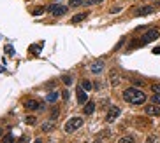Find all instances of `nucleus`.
I'll return each mask as SVG.
<instances>
[{"label":"nucleus","mask_w":160,"mask_h":143,"mask_svg":"<svg viewBox=\"0 0 160 143\" xmlns=\"http://www.w3.org/2000/svg\"><path fill=\"white\" fill-rule=\"evenodd\" d=\"M81 87H83L84 91H92L93 89V84H92L90 80H83V82H81Z\"/></svg>","instance_id":"dca6fc26"},{"label":"nucleus","mask_w":160,"mask_h":143,"mask_svg":"<svg viewBox=\"0 0 160 143\" xmlns=\"http://www.w3.org/2000/svg\"><path fill=\"white\" fill-rule=\"evenodd\" d=\"M56 117H58V110H56V108H55V110L51 112V121H55Z\"/></svg>","instance_id":"b1692460"},{"label":"nucleus","mask_w":160,"mask_h":143,"mask_svg":"<svg viewBox=\"0 0 160 143\" xmlns=\"http://www.w3.org/2000/svg\"><path fill=\"white\" fill-rule=\"evenodd\" d=\"M62 80H63V82H65L67 85H71V84H72V79L69 77V75H65V77H62Z\"/></svg>","instance_id":"4be33fe9"},{"label":"nucleus","mask_w":160,"mask_h":143,"mask_svg":"<svg viewBox=\"0 0 160 143\" xmlns=\"http://www.w3.org/2000/svg\"><path fill=\"white\" fill-rule=\"evenodd\" d=\"M151 91H155V93H160V84H153V85H151Z\"/></svg>","instance_id":"5701e85b"},{"label":"nucleus","mask_w":160,"mask_h":143,"mask_svg":"<svg viewBox=\"0 0 160 143\" xmlns=\"http://www.w3.org/2000/svg\"><path fill=\"white\" fill-rule=\"evenodd\" d=\"M120 11H122V7H120V6H113V7H111V14H116V12H120Z\"/></svg>","instance_id":"412c9836"},{"label":"nucleus","mask_w":160,"mask_h":143,"mask_svg":"<svg viewBox=\"0 0 160 143\" xmlns=\"http://www.w3.org/2000/svg\"><path fill=\"white\" fill-rule=\"evenodd\" d=\"M109 129H104V131H100V134H99V136H97V140H99V141H100V140H102V138H109Z\"/></svg>","instance_id":"a211bd4d"},{"label":"nucleus","mask_w":160,"mask_h":143,"mask_svg":"<svg viewBox=\"0 0 160 143\" xmlns=\"http://www.w3.org/2000/svg\"><path fill=\"white\" fill-rule=\"evenodd\" d=\"M25 122H27L28 126H33V124H37V117L28 115V117H25Z\"/></svg>","instance_id":"f3484780"},{"label":"nucleus","mask_w":160,"mask_h":143,"mask_svg":"<svg viewBox=\"0 0 160 143\" xmlns=\"http://www.w3.org/2000/svg\"><path fill=\"white\" fill-rule=\"evenodd\" d=\"M25 108H27V110H37V108H41V105H39V101H35V100H27L25 101Z\"/></svg>","instance_id":"9d476101"},{"label":"nucleus","mask_w":160,"mask_h":143,"mask_svg":"<svg viewBox=\"0 0 160 143\" xmlns=\"http://www.w3.org/2000/svg\"><path fill=\"white\" fill-rule=\"evenodd\" d=\"M90 72L95 75H99L100 72H104V63H100V61H97V63H93L92 66H90Z\"/></svg>","instance_id":"1a4fd4ad"},{"label":"nucleus","mask_w":160,"mask_h":143,"mask_svg":"<svg viewBox=\"0 0 160 143\" xmlns=\"http://www.w3.org/2000/svg\"><path fill=\"white\" fill-rule=\"evenodd\" d=\"M120 141L122 143H132V141H136V138L134 136H123V138H120Z\"/></svg>","instance_id":"6ab92c4d"},{"label":"nucleus","mask_w":160,"mask_h":143,"mask_svg":"<svg viewBox=\"0 0 160 143\" xmlns=\"http://www.w3.org/2000/svg\"><path fill=\"white\" fill-rule=\"evenodd\" d=\"M158 37H160V30H158V28H151V30H148V32H146V33L143 35L141 42H143V44L153 42V40H157Z\"/></svg>","instance_id":"7ed1b4c3"},{"label":"nucleus","mask_w":160,"mask_h":143,"mask_svg":"<svg viewBox=\"0 0 160 143\" xmlns=\"http://www.w3.org/2000/svg\"><path fill=\"white\" fill-rule=\"evenodd\" d=\"M53 127H55V121H51V122H44L41 129H42V133H48V131H51Z\"/></svg>","instance_id":"2eb2a0df"},{"label":"nucleus","mask_w":160,"mask_h":143,"mask_svg":"<svg viewBox=\"0 0 160 143\" xmlns=\"http://www.w3.org/2000/svg\"><path fill=\"white\" fill-rule=\"evenodd\" d=\"M48 11H50L53 16H63V14L69 11V7L63 6V4H62V6H60V4H53V6L48 7Z\"/></svg>","instance_id":"20e7f679"},{"label":"nucleus","mask_w":160,"mask_h":143,"mask_svg":"<svg viewBox=\"0 0 160 143\" xmlns=\"http://www.w3.org/2000/svg\"><path fill=\"white\" fill-rule=\"evenodd\" d=\"M153 54H160V47H155L153 49Z\"/></svg>","instance_id":"a878e982"},{"label":"nucleus","mask_w":160,"mask_h":143,"mask_svg":"<svg viewBox=\"0 0 160 143\" xmlns=\"http://www.w3.org/2000/svg\"><path fill=\"white\" fill-rule=\"evenodd\" d=\"M42 12H44V9H42V7H41V9H37V11L33 12V14H35V16H39V14H42Z\"/></svg>","instance_id":"393cba45"},{"label":"nucleus","mask_w":160,"mask_h":143,"mask_svg":"<svg viewBox=\"0 0 160 143\" xmlns=\"http://www.w3.org/2000/svg\"><path fill=\"white\" fill-rule=\"evenodd\" d=\"M111 87H116V85L120 84V77H118V73H116V70H113L111 72Z\"/></svg>","instance_id":"f8f14e48"},{"label":"nucleus","mask_w":160,"mask_h":143,"mask_svg":"<svg viewBox=\"0 0 160 143\" xmlns=\"http://www.w3.org/2000/svg\"><path fill=\"white\" fill-rule=\"evenodd\" d=\"M88 18V12H79V14H76V16H72L71 21L72 23H81L83 19H86Z\"/></svg>","instance_id":"9b49d317"},{"label":"nucleus","mask_w":160,"mask_h":143,"mask_svg":"<svg viewBox=\"0 0 160 143\" xmlns=\"http://www.w3.org/2000/svg\"><path fill=\"white\" fill-rule=\"evenodd\" d=\"M146 115H151V117L160 115V105H157V103H153V105H146Z\"/></svg>","instance_id":"0eeeda50"},{"label":"nucleus","mask_w":160,"mask_h":143,"mask_svg":"<svg viewBox=\"0 0 160 143\" xmlns=\"http://www.w3.org/2000/svg\"><path fill=\"white\" fill-rule=\"evenodd\" d=\"M76 94H77V103H79V105H84V103L88 101L86 91H84L83 87H77V89H76Z\"/></svg>","instance_id":"6e6552de"},{"label":"nucleus","mask_w":160,"mask_h":143,"mask_svg":"<svg viewBox=\"0 0 160 143\" xmlns=\"http://www.w3.org/2000/svg\"><path fill=\"white\" fill-rule=\"evenodd\" d=\"M56 2H58V0H56Z\"/></svg>","instance_id":"cd10ccee"},{"label":"nucleus","mask_w":160,"mask_h":143,"mask_svg":"<svg viewBox=\"0 0 160 143\" xmlns=\"http://www.w3.org/2000/svg\"><path fill=\"white\" fill-rule=\"evenodd\" d=\"M2 134H4V129H2V127H0V138H2Z\"/></svg>","instance_id":"bb28decb"},{"label":"nucleus","mask_w":160,"mask_h":143,"mask_svg":"<svg viewBox=\"0 0 160 143\" xmlns=\"http://www.w3.org/2000/svg\"><path fill=\"white\" fill-rule=\"evenodd\" d=\"M151 101H153V103H157V105H160V93H155L153 98H151Z\"/></svg>","instance_id":"aec40b11"},{"label":"nucleus","mask_w":160,"mask_h":143,"mask_svg":"<svg viewBox=\"0 0 160 143\" xmlns=\"http://www.w3.org/2000/svg\"><path fill=\"white\" fill-rule=\"evenodd\" d=\"M56 100H58V91H51L50 94L46 96V101H48V103H55Z\"/></svg>","instance_id":"ddd939ff"},{"label":"nucleus","mask_w":160,"mask_h":143,"mask_svg":"<svg viewBox=\"0 0 160 143\" xmlns=\"http://www.w3.org/2000/svg\"><path fill=\"white\" fill-rule=\"evenodd\" d=\"M123 100L130 105H143L146 101V94L137 87H128V89L123 91Z\"/></svg>","instance_id":"f257e3e1"},{"label":"nucleus","mask_w":160,"mask_h":143,"mask_svg":"<svg viewBox=\"0 0 160 143\" xmlns=\"http://www.w3.org/2000/svg\"><path fill=\"white\" fill-rule=\"evenodd\" d=\"M153 11H155L153 6H143V7H137L132 14H134V16H146V14H151Z\"/></svg>","instance_id":"423d86ee"},{"label":"nucleus","mask_w":160,"mask_h":143,"mask_svg":"<svg viewBox=\"0 0 160 143\" xmlns=\"http://www.w3.org/2000/svg\"><path fill=\"white\" fill-rule=\"evenodd\" d=\"M81 126H83V119H81V117H72V119H69V121L65 122L63 131H65L67 134H71V133H76Z\"/></svg>","instance_id":"f03ea898"},{"label":"nucleus","mask_w":160,"mask_h":143,"mask_svg":"<svg viewBox=\"0 0 160 143\" xmlns=\"http://www.w3.org/2000/svg\"><path fill=\"white\" fill-rule=\"evenodd\" d=\"M84 105H86V106H84V113H86V115H90V113H93V110H95V103H93V101H90V103L86 101Z\"/></svg>","instance_id":"4468645a"},{"label":"nucleus","mask_w":160,"mask_h":143,"mask_svg":"<svg viewBox=\"0 0 160 143\" xmlns=\"http://www.w3.org/2000/svg\"><path fill=\"white\" fill-rule=\"evenodd\" d=\"M120 113H122V110H120L118 106H111L109 112H107V115H106V121H107V122H115Z\"/></svg>","instance_id":"39448f33"}]
</instances>
